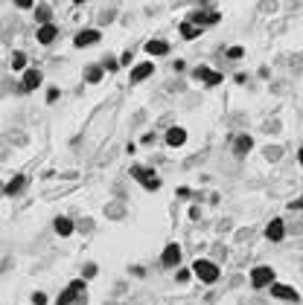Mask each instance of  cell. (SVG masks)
Wrapping results in <instances>:
<instances>
[{"mask_svg":"<svg viewBox=\"0 0 303 305\" xmlns=\"http://www.w3.org/2000/svg\"><path fill=\"white\" fill-rule=\"evenodd\" d=\"M41 82H44V76H41V70H24V82H21V91L24 93H30L35 91V88H41Z\"/></svg>","mask_w":303,"mask_h":305,"instance_id":"obj_8","label":"cell"},{"mask_svg":"<svg viewBox=\"0 0 303 305\" xmlns=\"http://www.w3.org/2000/svg\"><path fill=\"white\" fill-rule=\"evenodd\" d=\"M56 38H59V27H56V24H44V27H38V35H35V41H38V44L50 47Z\"/></svg>","mask_w":303,"mask_h":305,"instance_id":"obj_9","label":"cell"},{"mask_svg":"<svg viewBox=\"0 0 303 305\" xmlns=\"http://www.w3.org/2000/svg\"><path fill=\"white\" fill-rule=\"evenodd\" d=\"M166 143H169L172 149H178V146H184V143H187V131H184L181 125H172V128L166 131Z\"/></svg>","mask_w":303,"mask_h":305,"instance_id":"obj_13","label":"cell"},{"mask_svg":"<svg viewBox=\"0 0 303 305\" xmlns=\"http://www.w3.org/2000/svg\"><path fill=\"white\" fill-rule=\"evenodd\" d=\"M96 41H99V30H82V32H76V38H73V44H76L79 50L93 47Z\"/></svg>","mask_w":303,"mask_h":305,"instance_id":"obj_10","label":"cell"},{"mask_svg":"<svg viewBox=\"0 0 303 305\" xmlns=\"http://www.w3.org/2000/svg\"><path fill=\"white\" fill-rule=\"evenodd\" d=\"M102 76H105V70H102V64H91V67L85 70V82H88V85H96V82H99Z\"/></svg>","mask_w":303,"mask_h":305,"instance_id":"obj_19","label":"cell"},{"mask_svg":"<svg viewBox=\"0 0 303 305\" xmlns=\"http://www.w3.org/2000/svg\"><path fill=\"white\" fill-rule=\"evenodd\" d=\"M102 70H108V73H117V70H120V61H117V59H105V61H102Z\"/></svg>","mask_w":303,"mask_h":305,"instance_id":"obj_22","label":"cell"},{"mask_svg":"<svg viewBox=\"0 0 303 305\" xmlns=\"http://www.w3.org/2000/svg\"><path fill=\"white\" fill-rule=\"evenodd\" d=\"M76 303H85V279H73L56 300V305H76Z\"/></svg>","mask_w":303,"mask_h":305,"instance_id":"obj_1","label":"cell"},{"mask_svg":"<svg viewBox=\"0 0 303 305\" xmlns=\"http://www.w3.org/2000/svg\"><path fill=\"white\" fill-rule=\"evenodd\" d=\"M292 210H303V198H298V201L292 204Z\"/></svg>","mask_w":303,"mask_h":305,"instance_id":"obj_30","label":"cell"},{"mask_svg":"<svg viewBox=\"0 0 303 305\" xmlns=\"http://www.w3.org/2000/svg\"><path fill=\"white\" fill-rule=\"evenodd\" d=\"M298 160H301V166H303V146H301V152H298Z\"/></svg>","mask_w":303,"mask_h":305,"instance_id":"obj_31","label":"cell"},{"mask_svg":"<svg viewBox=\"0 0 303 305\" xmlns=\"http://www.w3.org/2000/svg\"><path fill=\"white\" fill-rule=\"evenodd\" d=\"M192 79H195V82H204L207 88H216V85L225 82V76L216 73V70H210V67H195V70H192Z\"/></svg>","mask_w":303,"mask_h":305,"instance_id":"obj_4","label":"cell"},{"mask_svg":"<svg viewBox=\"0 0 303 305\" xmlns=\"http://www.w3.org/2000/svg\"><path fill=\"white\" fill-rule=\"evenodd\" d=\"M18 9H35V0H15Z\"/></svg>","mask_w":303,"mask_h":305,"instance_id":"obj_26","label":"cell"},{"mask_svg":"<svg viewBox=\"0 0 303 305\" xmlns=\"http://www.w3.org/2000/svg\"><path fill=\"white\" fill-rule=\"evenodd\" d=\"M152 73H154V64H152V61H143V64H137V67L131 70V85H140L143 79H149Z\"/></svg>","mask_w":303,"mask_h":305,"instance_id":"obj_12","label":"cell"},{"mask_svg":"<svg viewBox=\"0 0 303 305\" xmlns=\"http://www.w3.org/2000/svg\"><path fill=\"white\" fill-rule=\"evenodd\" d=\"M189 276H192V271H178V282H187Z\"/></svg>","mask_w":303,"mask_h":305,"instance_id":"obj_29","label":"cell"},{"mask_svg":"<svg viewBox=\"0 0 303 305\" xmlns=\"http://www.w3.org/2000/svg\"><path fill=\"white\" fill-rule=\"evenodd\" d=\"M271 297L274 300H283V303H298L301 300V294L295 291V288H289V285H271Z\"/></svg>","mask_w":303,"mask_h":305,"instance_id":"obj_7","label":"cell"},{"mask_svg":"<svg viewBox=\"0 0 303 305\" xmlns=\"http://www.w3.org/2000/svg\"><path fill=\"white\" fill-rule=\"evenodd\" d=\"M181 35H184V38H189V41H192V38H198V35H201V27H195V24H189V21H184V24H181Z\"/></svg>","mask_w":303,"mask_h":305,"instance_id":"obj_20","label":"cell"},{"mask_svg":"<svg viewBox=\"0 0 303 305\" xmlns=\"http://www.w3.org/2000/svg\"><path fill=\"white\" fill-rule=\"evenodd\" d=\"M53 227H56V233H59V236H70V233L76 230V227H73V221H70V218H64V215H59V218L53 221Z\"/></svg>","mask_w":303,"mask_h":305,"instance_id":"obj_17","label":"cell"},{"mask_svg":"<svg viewBox=\"0 0 303 305\" xmlns=\"http://www.w3.org/2000/svg\"><path fill=\"white\" fill-rule=\"evenodd\" d=\"M192 274L198 276L201 282L213 285V282L219 279V265H216V262H210V259H195V265H192Z\"/></svg>","mask_w":303,"mask_h":305,"instance_id":"obj_2","label":"cell"},{"mask_svg":"<svg viewBox=\"0 0 303 305\" xmlns=\"http://www.w3.org/2000/svg\"><path fill=\"white\" fill-rule=\"evenodd\" d=\"M178 262H181V247L178 244H166L163 253H160V265L163 268H178Z\"/></svg>","mask_w":303,"mask_h":305,"instance_id":"obj_6","label":"cell"},{"mask_svg":"<svg viewBox=\"0 0 303 305\" xmlns=\"http://www.w3.org/2000/svg\"><path fill=\"white\" fill-rule=\"evenodd\" d=\"M50 18H53V9H50L47 3H38V6H35V21L44 27V24H50Z\"/></svg>","mask_w":303,"mask_h":305,"instance_id":"obj_18","label":"cell"},{"mask_svg":"<svg viewBox=\"0 0 303 305\" xmlns=\"http://www.w3.org/2000/svg\"><path fill=\"white\" fill-rule=\"evenodd\" d=\"M131 178H137L143 189H157V186H160L157 175H154L152 169H143V166H134V169H131Z\"/></svg>","mask_w":303,"mask_h":305,"instance_id":"obj_5","label":"cell"},{"mask_svg":"<svg viewBox=\"0 0 303 305\" xmlns=\"http://www.w3.org/2000/svg\"><path fill=\"white\" fill-rule=\"evenodd\" d=\"M146 53H149L152 59H157V56H169V44H166V41H160V38L146 41Z\"/></svg>","mask_w":303,"mask_h":305,"instance_id":"obj_15","label":"cell"},{"mask_svg":"<svg viewBox=\"0 0 303 305\" xmlns=\"http://www.w3.org/2000/svg\"><path fill=\"white\" fill-rule=\"evenodd\" d=\"M131 61H134V56H131V50H125V53L120 56V67H128Z\"/></svg>","mask_w":303,"mask_h":305,"instance_id":"obj_24","label":"cell"},{"mask_svg":"<svg viewBox=\"0 0 303 305\" xmlns=\"http://www.w3.org/2000/svg\"><path fill=\"white\" fill-rule=\"evenodd\" d=\"M59 99V88H53V91H47V102H56Z\"/></svg>","mask_w":303,"mask_h":305,"instance_id":"obj_28","label":"cell"},{"mask_svg":"<svg viewBox=\"0 0 303 305\" xmlns=\"http://www.w3.org/2000/svg\"><path fill=\"white\" fill-rule=\"evenodd\" d=\"M251 285H254L257 291H263V288L274 285V268H268V265L254 268V271H251Z\"/></svg>","mask_w":303,"mask_h":305,"instance_id":"obj_3","label":"cell"},{"mask_svg":"<svg viewBox=\"0 0 303 305\" xmlns=\"http://www.w3.org/2000/svg\"><path fill=\"white\" fill-rule=\"evenodd\" d=\"M265 239H268V242H283V239H286V224H283V218H274L271 224L265 227Z\"/></svg>","mask_w":303,"mask_h":305,"instance_id":"obj_11","label":"cell"},{"mask_svg":"<svg viewBox=\"0 0 303 305\" xmlns=\"http://www.w3.org/2000/svg\"><path fill=\"white\" fill-rule=\"evenodd\" d=\"M27 183H30V178H27V175H15L12 181L6 183V189H3V192H6V195H21V192L27 189Z\"/></svg>","mask_w":303,"mask_h":305,"instance_id":"obj_14","label":"cell"},{"mask_svg":"<svg viewBox=\"0 0 303 305\" xmlns=\"http://www.w3.org/2000/svg\"><path fill=\"white\" fill-rule=\"evenodd\" d=\"M27 67V56L18 50V53H12V70H24Z\"/></svg>","mask_w":303,"mask_h":305,"instance_id":"obj_21","label":"cell"},{"mask_svg":"<svg viewBox=\"0 0 303 305\" xmlns=\"http://www.w3.org/2000/svg\"><path fill=\"white\" fill-rule=\"evenodd\" d=\"M242 56H245L242 47H230V50H227V59H230V61H239Z\"/></svg>","mask_w":303,"mask_h":305,"instance_id":"obj_23","label":"cell"},{"mask_svg":"<svg viewBox=\"0 0 303 305\" xmlns=\"http://www.w3.org/2000/svg\"><path fill=\"white\" fill-rule=\"evenodd\" d=\"M82 276H85V279H93V276H96V265H85V268H82Z\"/></svg>","mask_w":303,"mask_h":305,"instance_id":"obj_25","label":"cell"},{"mask_svg":"<svg viewBox=\"0 0 303 305\" xmlns=\"http://www.w3.org/2000/svg\"><path fill=\"white\" fill-rule=\"evenodd\" d=\"M251 149H254V140H251L248 134H239V137L233 140V154H236V157H245Z\"/></svg>","mask_w":303,"mask_h":305,"instance_id":"obj_16","label":"cell"},{"mask_svg":"<svg viewBox=\"0 0 303 305\" xmlns=\"http://www.w3.org/2000/svg\"><path fill=\"white\" fill-rule=\"evenodd\" d=\"M32 303H35V305H47V294H41V291H38V294H32Z\"/></svg>","mask_w":303,"mask_h":305,"instance_id":"obj_27","label":"cell"}]
</instances>
